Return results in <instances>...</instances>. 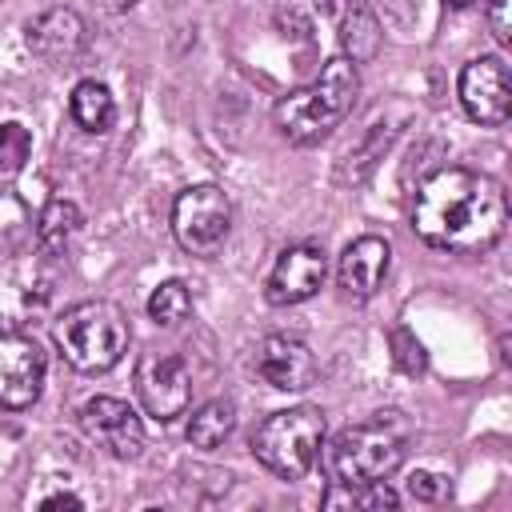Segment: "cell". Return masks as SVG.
Returning <instances> with one entry per match:
<instances>
[{
    "label": "cell",
    "mask_w": 512,
    "mask_h": 512,
    "mask_svg": "<svg viewBox=\"0 0 512 512\" xmlns=\"http://www.w3.org/2000/svg\"><path fill=\"white\" fill-rule=\"evenodd\" d=\"M412 228L428 248L480 256L508 228L504 184L472 168H440L420 184L412 200Z\"/></svg>",
    "instance_id": "1"
},
{
    "label": "cell",
    "mask_w": 512,
    "mask_h": 512,
    "mask_svg": "<svg viewBox=\"0 0 512 512\" xmlns=\"http://www.w3.org/2000/svg\"><path fill=\"white\" fill-rule=\"evenodd\" d=\"M356 92H360L356 64L348 56H336L324 64L316 84H308V88H300L276 104V128L292 144H316L352 112Z\"/></svg>",
    "instance_id": "2"
},
{
    "label": "cell",
    "mask_w": 512,
    "mask_h": 512,
    "mask_svg": "<svg viewBox=\"0 0 512 512\" xmlns=\"http://www.w3.org/2000/svg\"><path fill=\"white\" fill-rule=\"evenodd\" d=\"M52 336L76 372H108L128 348V320L108 300H80L56 320Z\"/></svg>",
    "instance_id": "3"
},
{
    "label": "cell",
    "mask_w": 512,
    "mask_h": 512,
    "mask_svg": "<svg viewBox=\"0 0 512 512\" xmlns=\"http://www.w3.org/2000/svg\"><path fill=\"white\" fill-rule=\"evenodd\" d=\"M408 444V424L400 412H376V420L344 428L328 444V468L344 484H368V480H388Z\"/></svg>",
    "instance_id": "4"
},
{
    "label": "cell",
    "mask_w": 512,
    "mask_h": 512,
    "mask_svg": "<svg viewBox=\"0 0 512 512\" xmlns=\"http://www.w3.org/2000/svg\"><path fill=\"white\" fill-rule=\"evenodd\" d=\"M320 448H324V412L312 404L272 412L252 436L256 460L284 480H300L304 472H312Z\"/></svg>",
    "instance_id": "5"
},
{
    "label": "cell",
    "mask_w": 512,
    "mask_h": 512,
    "mask_svg": "<svg viewBox=\"0 0 512 512\" xmlns=\"http://www.w3.org/2000/svg\"><path fill=\"white\" fill-rule=\"evenodd\" d=\"M172 232L184 252L192 256H216L232 232V200L216 184L184 188L172 204Z\"/></svg>",
    "instance_id": "6"
},
{
    "label": "cell",
    "mask_w": 512,
    "mask_h": 512,
    "mask_svg": "<svg viewBox=\"0 0 512 512\" xmlns=\"http://www.w3.org/2000/svg\"><path fill=\"white\" fill-rule=\"evenodd\" d=\"M136 396L152 420L184 416L192 400V368L180 352H144L136 360Z\"/></svg>",
    "instance_id": "7"
},
{
    "label": "cell",
    "mask_w": 512,
    "mask_h": 512,
    "mask_svg": "<svg viewBox=\"0 0 512 512\" xmlns=\"http://www.w3.org/2000/svg\"><path fill=\"white\" fill-rule=\"evenodd\" d=\"M460 104L476 124H504L512 112V76L500 56H476L460 72Z\"/></svg>",
    "instance_id": "8"
},
{
    "label": "cell",
    "mask_w": 512,
    "mask_h": 512,
    "mask_svg": "<svg viewBox=\"0 0 512 512\" xmlns=\"http://www.w3.org/2000/svg\"><path fill=\"white\" fill-rule=\"evenodd\" d=\"M44 388V352L24 332H0V408L20 412Z\"/></svg>",
    "instance_id": "9"
},
{
    "label": "cell",
    "mask_w": 512,
    "mask_h": 512,
    "mask_svg": "<svg viewBox=\"0 0 512 512\" xmlns=\"http://www.w3.org/2000/svg\"><path fill=\"white\" fill-rule=\"evenodd\" d=\"M48 272L40 260H8L0 264V332H20L32 312L48 300Z\"/></svg>",
    "instance_id": "10"
},
{
    "label": "cell",
    "mask_w": 512,
    "mask_h": 512,
    "mask_svg": "<svg viewBox=\"0 0 512 512\" xmlns=\"http://www.w3.org/2000/svg\"><path fill=\"white\" fill-rule=\"evenodd\" d=\"M324 272H328V260H324L320 244H292L276 256V264L268 272V300L280 304V308L300 304V300L320 292Z\"/></svg>",
    "instance_id": "11"
},
{
    "label": "cell",
    "mask_w": 512,
    "mask_h": 512,
    "mask_svg": "<svg viewBox=\"0 0 512 512\" xmlns=\"http://www.w3.org/2000/svg\"><path fill=\"white\" fill-rule=\"evenodd\" d=\"M80 424H84L88 436H96L120 460H132L144 448V424H140V416L124 400H116V396L88 400L84 412H80Z\"/></svg>",
    "instance_id": "12"
},
{
    "label": "cell",
    "mask_w": 512,
    "mask_h": 512,
    "mask_svg": "<svg viewBox=\"0 0 512 512\" xmlns=\"http://www.w3.org/2000/svg\"><path fill=\"white\" fill-rule=\"evenodd\" d=\"M256 372L280 392H304L316 380V356L296 336H264L256 348Z\"/></svg>",
    "instance_id": "13"
},
{
    "label": "cell",
    "mask_w": 512,
    "mask_h": 512,
    "mask_svg": "<svg viewBox=\"0 0 512 512\" xmlns=\"http://www.w3.org/2000/svg\"><path fill=\"white\" fill-rule=\"evenodd\" d=\"M88 44V28L72 8H48L28 20V48L44 64H72Z\"/></svg>",
    "instance_id": "14"
},
{
    "label": "cell",
    "mask_w": 512,
    "mask_h": 512,
    "mask_svg": "<svg viewBox=\"0 0 512 512\" xmlns=\"http://www.w3.org/2000/svg\"><path fill=\"white\" fill-rule=\"evenodd\" d=\"M388 260H392L388 240H380V236H360V240H352V244L344 248V256H340V268H336L340 288H344L348 296H356V300H368V296L380 288V280L388 276Z\"/></svg>",
    "instance_id": "15"
},
{
    "label": "cell",
    "mask_w": 512,
    "mask_h": 512,
    "mask_svg": "<svg viewBox=\"0 0 512 512\" xmlns=\"http://www.w3.org/2000/svg\"><path fill=\"white\" fill-rule=\"evenodd\" d=\"M76 232H80V208L72 200H48L36 216V252L44 260H56L72 248Z\"/></svg>",
    "instance_id": "16"
},
{
    "label": "cell",
    "mask_w": 512,
    "mask_h": 512,
    "mask_svg": "<svg viewBox=\"0 0 512 512\" xmlns=\"http://www.w3.org/2000/svg\"><path fill=\"white\" fill-rule=\"evenodd\" d=\"M380 20L376 12L364 4V0H352L344 8V20H340V44H344V56L352 64H368L376 52H380Z\"/></svg>",
    "instance_id": "17"
},
{
    "label": "cell",
    "mask_w": 512,
    "mask_h": 512,
    "mask_svg": "<svg viewBox=\"0 0 512 512\" xmlns=\"http://www.w3.org/2000/svg\"><path fill=\"white\" fill-rule=\"evenodd\" d=\"M72 120H76L84 132H108L112 120H116L112 92H108L100 80H80V84L72 88Z\"/></svg>",
    "instance_id": "18"
},
{
    "label": "cell",
    "mask_w": 512,
    "mask_h": 512,
    "mask_svg": "<svg viewBox=\"0 0 512 512\" xmlns=\"http://www.w3.org/2000/svg\"><path fill=\"white\" fill-rule=\"evenodd\" d=\"M232 428H236V408H232L228 400H212V404H204V408L192 412V420H188V440H192L196 448H220V444L232 436Z\"/></svg>",
    "instance_id": "19"
},
{
    "label": "cell",
    "mask_w": 512,
    "mask_h": 512,
    "mask_svg": "<svg viewBox=\"0 0 512 512\" xmlns=\"http://www.w3.org/2000/svg\"><path fill=\"white\" fill-rule=\"evenodd\" d=\"M396 504L400 496L384 480H368V484L332 480V488L324 492V508H396Z\"/></svg>",
    "instance_id": "20"
},
{
    "label": "cell",
    "mask_w": 512,
    "mask_h": 512,
    "mask_svg": "<svg viewBox=\"0 0 512 512\" xmlns=\"http://www.w3.org/2000/svg\"><path fill=\"white\" fill-rule=\"evenodd\" d=\"M192 312V292L180 284V280H164L152 296H148V316L164 328H176L180 320H188Z\"/></svg>",
    "instance_id": "21"
},
{
    "label": "cell",
    "mask_w": 512,
    "mask_h": 512,
    "mask_svg": "<svg viewBox=\"0 0 512 512\" xmlns=\"http://www.w3.org/2000/svg\"><path fill=\"white\" fill-rule=\"evenodd\" d=\"M32 228V212L16 188H0V248H16Z\"/></svg>",
    "instance_id": "22"
},
{
    "label": "cell",
    "mask_w": 512,
    "mask_h": 512,
    "mask_svg": "<svg viewBox=\"0 0 512 512\" xmlns=\"http://www.w3.org/2000/svg\"><path fill=\"white\" fill-rule=\"evenodd\" d=\"M32 156V136L24 124H0V180H12Z\"/></svg>",
    "instance_id": "23"
},
{
    "label": "cell",
    "mask_w": 512,
    "mask_h": 512,
    "mask_svg": "<svg viewBox=\"0 0 512 512\" xmlns=\"http://www.w3.org/2000/svg\"><path fill=\"white\" fill-rule=\"evenodd\" d=\"M388 344H392V364H396L404 376H420V372L428 368L424 344H420L408 328H392V332H388Z\"/></svg>",
    "instance_id": "24"
},
{
    "label": "cell",
    "mask_w": 512,
    "mask_h": 512,
    "mask_svg": "<svg viewBox=\"0 0 512 512\" xmlns=\"http://www.w3.org/2000/svg\"><path fill=\"white\" fill-rule=\"evenodd\" d=\"M404 488H408V496H412V500H424V504H432V500H440V496H444V480H440V476H432V472H412Z\"/></svg>",
    "instance_id": "25"
},
{
    "label": "cell",
    "mask_w": 512,
    "mask_h": 512,
    "mask_svg": "<svg viewBox=\"0 0 512 512\" xmlns=\"http://www.w3.org/2000/svg\"><path fill=\"white\" fill-rule=\"evenodd\" d=\"M508 8H512V0H488V28H492V36H496L500 48L512 44V20H508Z\"/></svg>",
    "instance_id": "26"
},
{
    "label": "cell",
    "mask_w": 512,
    "mask_h": 512,
    "mask_svg": "<svg viewBox=\"0 0 512 512\" xmlns=\"http://www.w3.org/2000/svg\"><path fill=\"white\" fill-rule=\"evenodd\" d=\"M40 508H80V496H72V492H56V496H44Z\"/></svg>",
    "instance_id": "27"
},
{
    "label": "cell",
    "mask_w": 512,
    "mask_h": 512,
    "mask_svg": "<svg viewBox=\"0 0 512 512\" xmlns=\"http://www.w3.org/2000/svg\"><path fill=\"white\" fill-rule=\"evenodd\" d=\"M100 4H104V8H112V12H124V8H132L136 0H100Z\"/></svg>",
    "instance_id": "28"
},
{
    "label": "cell",
    "mask_w": 512,
    "mask_h": 512,
    "mask_svg": "<svg viewBox=\"0 0 512 512\" xmlns=\"http://www.w3.org/2000/svg\"><path fill=\"white\" fill-rule=\"evenodd\" d=\"M444 4H448V8H468L472 0H444Z\"/></svg>",
    "instance_id": "29"
},
{
    "label": "cell",
    "mask_w": 512,
    "mask_h": 512,
    "mask_svg": "<svg viewBox=\"0 0 512 512\" xmlns=\"http://www.w3.org/2000/svg\"><path fill=\"white\" fill-rule=\"evenodd\" d=\"M0 4H4V0H0Z\"/></svg>",
    "instance_id": "30"
}]
</instances>
